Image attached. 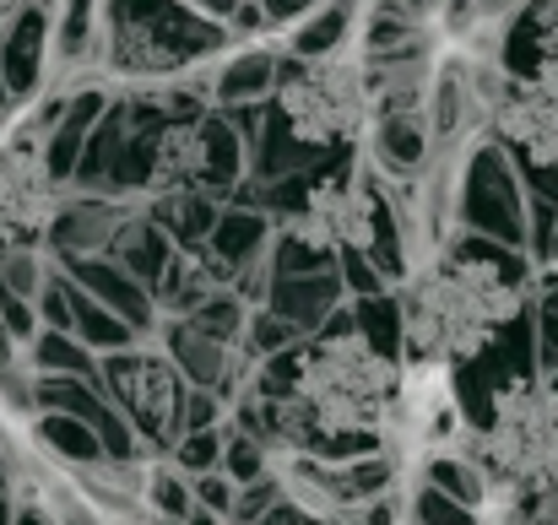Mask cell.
<instances>
[{
  "label": "cell",
  "mask_w": 558,
  "mask_h": 525,
  "mask_svg": "<svg viewBox=\"0 0 558 525\" xmlns=\"http://www.w3.org/2000/svg\"><path fill=\"white\" fill-rule=\"evenodd\" d=\"M532 60H558V0H526Z\"/></svg>",
  "instance_id": "8fae6325"
},
{
  "label": "cell",
  "mask_w": 558,
  "mask_h": 525,
  "mask_svg": "<svg viewBox=\"0 0 558 525\" xmlns=\"http://www.w3.org/2000/svg\"><path fill=\"white\" fill-rule=\"evenodd\" d=\"M211 174V131L206 125H169L153 147V184L158 190H190Z\"/></svg>",
  "instance_id": "30bf717a"
},
{
  "label": "cell",
  "mask_w": 558,
  "mask_h": 525,
  "mask_svg": "<svg viewBox=\"0 0 558 525\" xmlns=\"http://www.w3.org/2000/svg\"><path fill=\"white\" fill-rule=\"evenodd\" d=\"M483 5H521V0H483Z\"/></svg>",
  "instance_id": "2e32d148"
},
{
  "label": "cell",
  "mask_w": 558,
  "mask_h": 525,
  "mask_svg": "<svg viewBox=\"0 0 558 525\" xmlns=\"http://www.w3.org/2000/svg\"><path fill=\"white\" fill-rule=\"evenodd\" d=\"M76 525H87V521H76Z\"/></svg>",
  "instance_id": "e0dca14e"
},
{
  "label": "cell",
  "mask_w": 558,
  "mask_h": 525,
  "mask_svg": "<svg viewBox=\"0 0 558 525\" xmlns=\"http://www.w3.org/2000/svg\"><path fill=\"white\" fill-rule=\"evenodd\" d=\"M120 401L131 406V417H136L153 439H174V434H180V428H174V417H180V374H174L169 363H153V357L131 363V368L120 374Z\"/></svg>",
  "instance_id": "9c48e42d"
},
{
  "label": "cell",
  "mask_w": 558,
  "mask_h": 525,
  "mask_svg": "<svg viewBox=\"0 0 558 525\" xmlns=\"http://www.w3.org/2000/svg\"><path fill=\"white\" fill-rule=\"evenodd\" d=\"M466 434H472V423H466L461 395H456V368L428 363V357H407L401 384H396V406H390L385 434H379V444L390 450V472L428 466V461H461Z\"/></svg>",
  "instance_id": "5b68a950"
},
{
  "label": "cell",
  "mask_w": 558,
  "mask_h": 525,
  "mask_svg": "<svg viewBox=\"0 0 558 525\" xmlns=\"http://www.w3.org/2000/svg\"><path fill=\"white\" fill-rule=\"evenodd\" d=\"M532 525H558V515H537V521H532Z\"/></svg>",
  "instance_id": "9a60e30c"
},
{
  "label": "cell",
  "mask_w": 558,
  "mask_h": 525,
  "mask_svg": "<svg viewBox=\"0 0 558 525\" xmlns=\"http://www.w3.org/2000/svg\"><path fill=\"white\" fill-rule=\"evenodd\" d=\"M401 363L385 357L369 337H326L310 342L288 363V384L277 395L250 401L260 417L250 423V439L271 450H304L310 434L320 439H379L385 417L396 406Z\"/></svg>",
  "instance_id": "6da1fadb"
},
{
  "label": "cell",
  "mask_w": 558,
  "mask_h": 525,
  "mask_svg": "<svg viewBox=\"0 0 558 525\" xmlns=\"http://www.w3.org/2000/svg\"><path fill=\"white\" fill-rule=\"evenodd\" d=\"M461 466L477 483L472 525H532L558 515V384L510 379L494 390V412L466 434Z\"/></svg>",
  "instance_id": "3957f363"
},
{
  "label": "cell",
  "mask_w": 558,
  "mask_h": 525,
  "mask_svg": "<svg viewBox=\"0 0 558 525\" xmlns=\"http://www.w3.org/2000/svg\"><path fill=\"white\" fill-rule=\"evenodd\" d=\"M526 169L558 174V60H532L526 71L505 76L488 125Z\"/></svg>",
  "instance_id": "8992f818"
},
{
  "label": "cell",
  "mask_w": 558,
  "mask_h": 525,
  "mask_svg": "<svg viewBox=\"0 0 558 525\" xmlns=\"http://www.w3.org/2000/svg\"><path fill=\"white\" fill-rule=\"evenodd\" d=\"M211 288H217V271L206 266V260H195V255H185L180 266H174V293H185L180 304H201V298H211Z\"/></svg>",
  "instance_id": "7c38bea8"
},
{
  "label": "cell",
  "mask_w": 558,
  "mask_h": 525,
  "mask_svg": "<svg viewBox=\"0 0 558 525\" xmlns=\"http://www.w3.org/2000/svg\"><path fill=\"white\" fill-rule=\"evenodd\" d=\"M277 109L288 120V131L299 142L315 147H353L374 120V82L369 65L359 60V49H326L299 60L282 87H277Z\"/></svg>",
  "instance_id": "277c9868"
},
{
  "label": "cell",
  "mask_w": 558,
  "mask_h": 525,
  "mask_svg": "<svg viewBox=\"0 0 558 525\" xmlns=\"http://www.w3.org/2000/svg\"><path fill=\"white\" fill-rule=\"evenodd\" d=\"M543 282H548V293H554V298H558V255H554V260H548V271H543Z\"/></svg>",
  "instance_id": "4fadbf2b"
},
{
  "label": "cell",
  "mask_w": 558,
  "mask_h": 525,
  "mask_svg": "<svg viewBox=\"0 0 558 525\" xmlns=\"http://www.w3.org/2000/svg\"><path fill=\"white\" fill-rule=\"evenodd\" d=\"M54 217V179L27 136H0V255L27 249Z\"/></svg>",
  "instance_id": "ba28073f"
},
{
  "label": "cell",
  "mask_w": 558,
  "mask_h": 525,
  "mask_svg": "<svg viewBox=\"0 0 558 525\" xmlns=\"http://www.w3.org/2000/svg\"><path fill=\"white\" fill-rule=\"evenodd\" d=\"M521 309H526V277L499 255H472V249L428 255L401 282L396 298L407 357H428L450 368L483 357L521 320Z\"/></svg>",
  "instance_id": "7a4b0ae2"
},
{
  "label": "cell",
  "mask_w": 558,
  "mask_h": 525,
  "mask_svg": "<svg viewBox=\"0 0 558 525\" xmlns=\"http://www.w3.org/2000/svg\"><path fill=\"white\" fill-rule=\"evenodd\" d=\"M299 239L315 244V249H342V255H359L374 249L379 239V195L364 174H331L320 179L304 200V217H299Z\"/></svg>",
  "instance_id": "52a82bcc"
},
{
  "label": "cell",
  "mask_w": 558,
  "mask_h": 525,
  "mask_svg": "<svg viewBox=\"0 0 558 525\" xmlns=\"http://www.w3.org/2000/svg\"><path fill=\"white\" fill-rule=\"evenodd\" d=\"M16 11V0H0V27H5V16Z\"/></svg>",
  "instance_id": "5bb4252c"
}]
</instances>
